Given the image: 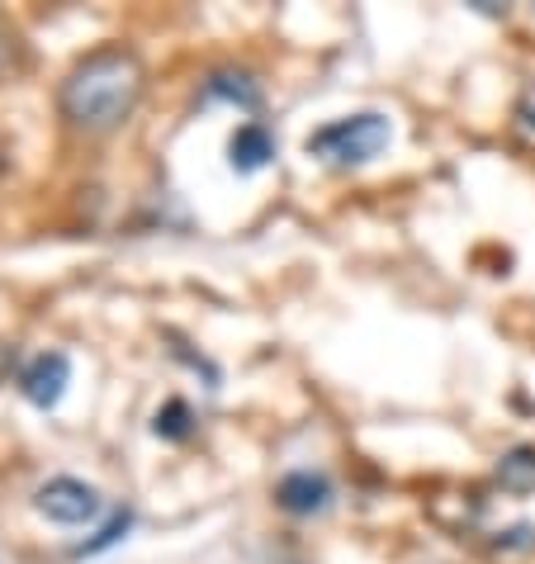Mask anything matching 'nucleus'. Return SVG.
I'll list each match as a JSON object with an SVG mask.
<instances>
[{"label": "nucleus", "instance_id": "1", "mask_svg": "<svg viewBox=\"0 0 535 564\" xmlns=\"http://www.w3.org/2000/svg\"><path fill=\"white\" fill-rule=\"evenodd\" d=\"M143 62L129 48H100L81 57L72 76L62 82V115L67 123L86 133H109L133 115L138 96H143Z\"/></svg>", "mask_w": 535, "mask_h": 564}, {"label": "nucleus", "instance_id": "2", "mask_svg": "<svg viewBox=\"0 0 535 564\" xmlns=\"http://www.w3.org/2000/svg\"><path fill=\"white\" fill-rule=\"evenodd\" d=\"M389 143H393V123L380 109H360V115L332 119L318 133H308V156H318L332 171H351V166L374 162Z\"/></svg>", "mask_w": 535, "mask_h": 564}, {"label": "nucleus", "instance_id": "3", "mask_svg": "<svg viewBox=\"0 0 535 564\" xmlns=\"http://www.w3.org/2000/svg\"><path fill=\"white\" fill-rule=\"evenodd\" d=\"M34 508L48 517V522H62V527H86L100 517V494L90 484L72 479V475H57L48 479L43 489L34 494Z\"/></svg>", "mask_w": 535, "mask_h": 564}, {"label": "nucleus", "instance_id": "4", "mask_svg": "<svg viewBox=\"0 0 535 564\" xmlns=\"http://www.w3.org/2000/svg\"><path fill=\"white\" fill-rule=\"evenodd\" d=\"M67 384H72V360L62 351H39L20 370V394L34 403V409H57L62 394H67Z\"/></svg>", "mask_w": 535, "mask_h": 564}, {"label": "nucleus", "instance_id": "5", "mask_svg": "<svg viewBox=\"0 0 535 564\" xmlns=\"http://www.w3.org/2000/svg\"><path fill=\"white\" fill-rule=\"evenodd\" d=\"M332 479L323 469H290L285 479L275 484V503L285 508L290 517H318L332 508Z\"/></svg>", "mask_w": 535, "mask_h": 564}, {"label": "nucleus", "instance_id": "6", "mask_svg": "<svg viewBox=\"0 0 535 564\" xmlns=\"http://www.w3.org/2000/svg\"><path fill=\"white\" fill-rule=\"evenodd\" d=\"M199 105L256 109V105H261V86L251 82V72H238V67H218V72L204 76V86H199Z\"/></svg>", "mask_w": 535, "mask_h": 564}, {"label": "nucleus", "instance_id": "7", "mask_svg": "<svg viewBox=\"0 0 535 564\" xmlns=\"http://www.w3.org/2000/svg\"><path fill=\"white\" fill-rule=\"evenodd\" d=\"M271 156H275V138L265 123H242L238 133H232V143H228V162L232 171H242V176H256L261 166H271Z\"/></svg>", "mask_w": 535, "mask_h": 564}, {"label": "nucleus", "instance_id": "8", "mask_svg": "<svg viewBox=\"0 0 535 564\" xmlns=\"http://www.w3.org/2000/svg\"><path fill=\"white\" fill-rule=\"evenodd\" d=\"M498 484L507 494H535V446H512L498 460Z\"/></svg>", "mask_w": 535, "mask_h": 564}, {"label": "nucleus", "instance_id": "9", "mask_svg": "<svg viewBox=\"0 0 535 564\" xmlns=\"http://www.w3.org/2000/svg\"><path fill=\"white\" fill-rule=\"evenodd\" d=\"M152 432L156 436H166V442H185V436L195 432V413L185 409L181 399H171L162 413H156V422H152Z\"/></svg>", "mask_w": 535, "mask_h": 564}, {"label": "nucleus", "instance_id": "10", "mask_svg": "<svg viewBox=\"0 0 535 564\" xmlns=\"http://www.w3.org/2000/svg\"><path fill=\"white\" fill-rule=\"evenodd\" d=\"M512 133L522 138L526 148H535V82L522 86V96L512 105Z\"/></svg>", "mask_w": 535, "mask_h": 564}, {"label": "nucleus", "instance_id": "11", "mask_svg": "<svg viewBox=\"0 0 535 564\" xmlns=\"http://www.w3.org/2000/svg\"><path fill=\"white\" fill-rule=\"evenodd\" d=\"M129 527H133V512L123 508V512H114V517H109L100 536H96V541H86V545H81V551H76V555H96V551H105V545H114V541H119V536H123V531H129Z\"/></svg>", "mask_w": 535, "mask_h": 564}, {"label": "nucleus", "instance_id": "12", "mask_svg": "<svg viewBox=\"0 0 535 564\" xmlns=\"http://www.w3.org/2000/svg\"><path fill=\"white\" fill-rule=\"evenodd\" d=\"M498 551H526V545H535V527L522 522V527H507V531H498Z\"/></svg>", "mask_w": 535, "mask_h": 564}, {"label": "nucleus", "instance_id": "13", "mask_svg": "<svg viewBox=\"0 0 535 564\" xmlns=\"http://www.w3.org/2000/svg\"><path fill=\"white\" fill-rule=\"evenodd\" d=\"M0 171H6V162H0Z\"/></svg>", "mask_w": 535, "mask_h": 564}]
</instances>
